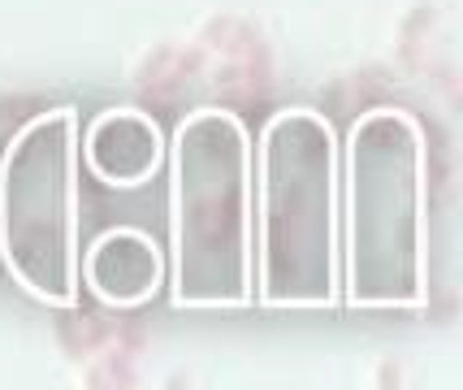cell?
<instances>
[{"label":"cell","instance_id":"obj_1","mask_svg":"<svg viewBox=\"0 0 463 390\" xmlns=\"http://www.w3.org/2000/svg\"><path fill=\"white\" fill-rule=\"evenodd\" d=\"M455 195V144L438 122H429V200L446 208Z\"/></svg>","mask_w":463,"mask_h":390},{"label":"cell","instance_id":"obj_2","mask_svg":"<svg viewBox=\"0 0 463 390\" xmlns=\"http://www.w3.org/2000/svg\"><path fill=\"white\" fill-rule=\"evenodd\" d=\"M135 356H126L121 347H100L96 356H87V373H82V386L100 390V386H135Z\"/></svg>","mask_w":463,"mask_h":390},{"label":"cell","instance_id":"obj_3","mask_svg":"<svg viewBox=\"0 0 463 390\" xmlns=\"http://www.w3.org/2000/svg\"><path fill=\"white\" fill-rule=\"evenodd\" d=\"M438 18H442V9H438V5H429V0H420V5H411L403 18H399V35H394V40H424L429 43Z\"/></svg>","mask_w":463,"mask_h":390},{"label":"cell","instance_id":"obj_4","mask_svg":"<svg viewBox=\"0 0 463 390\" xmlns=\"http://www.w3.org/2000/svg\"><path fill=\"white\" fill-rule=\"evenodd\" d=\"M174 48L178 43H156L152 52H143V62L135 65V91L147 87V82L165 79V74H174Z\"/></svg>","mask_w":463,"mask_h":390},{"label":"cell","instance_id":"obj_5","mask_svg":"<svg viewBox=\"0 0 463 390\" xmlns=\"http://www.w3.org/2000/svg\"><path fill=\"white\" fill-rule=\"evenodd\" d=\"M152 338V326L143 317H118V329H113V347H121L126 356H139Z\"/></svg>","mask_w":463,"mask_h":390},{"label":"cell","instance_id":"obj_6","mask_svg":"<svg viewBox=\"0 0 463 390\" xmlns=\"http://www.w3.org/2000/svg\"><path fill=\"white\" fill-rule=\"evenodd\" d=\"M424 62H429V43L424 40H394V65H399V74H424Z\"/></svg>","mask_w":463,"mask_h":390},{"label":"cell","instance_id":"obj_7","mask_svg":"<svg viewBox=\"0 0 463 390\" xmlns=\"http://www.w3.org/2000/svg\"><path fill=\"white\" fill-rule=\"evenodd\" d=\"M424 317H429V326H450V321L459 317V295H455V290H446L442 300H433V304H429Z\"/></svg>","mask_w":463,"mask_h":390},{"label":"cell","instance_id":"obj_8","mask_svg":"<svg viewBox=\"0 0 463 390\" xmlns=\"http://www.w3.org/2000/svg\"><path fill=\"white\" fill-rule=\"evenodd\" d=\"M377 386H399L403 382V369H399V360H377V377H373Z\"/></svg>","mask_w":463,"mask_h":390}]
</instances>
